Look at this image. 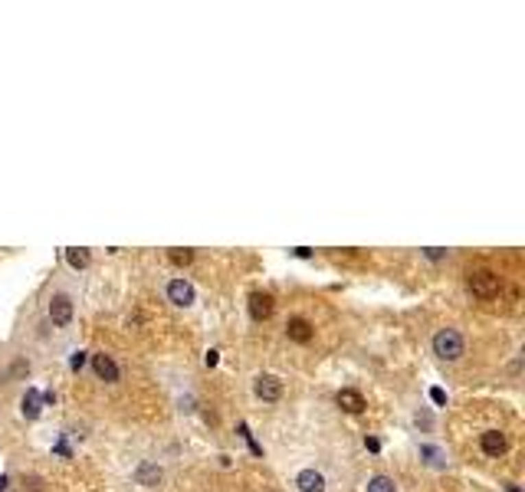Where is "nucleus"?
<instances>
[{
	"label": "nucleus",
	"instance_id": "9",
	"mask_svg": "<svg viewBox=\"0 0 525 492\" xmlns=\"http://www.w3.org/2000/svg\"><path fill=\"white\" fill-rule=\"evenodd\" d=\"M167 298L184 309V305L194 302V289H191V283H184V279H174V283H167Z\"/></svg>",
	"mask_w": 525,
	"mask_h": 492
},
{
	"label": "nucleus",
	"instance_id": "12",
	"mask_svg": "<svg viewBox=\"0 0 525 492\" xmlns=\"http://www.w3.org/2000/svg\"><path fill=\"white\" fill-rule=\"evenodd\" d=\"M66 263H69L73 269H86V266H89V250L69 246V250H66Z\"/></svg>",
	"mask_w": 525,
	"mask_h": 492
},
{
	"label": "nucleus",
	"instance_id": "4",
	"mask_svg": "<svg viewBox=\"0 0 525 492\" xmlns=\"http://www.w3.org/2000/svg\"><path fill=\"white\" fill-rule=\"evenodd\" d=\"M285 335H289V342L296 344H309L315 338V328L309 318H302V315H292L289 322H285Z\"/></svg>",
	"mask_w": 525,
	"mask_h": 492
},
{
	"label": "nucleus",
	"instance_id": "13",
	"mask_svg": "<svg viewBox=\"0 0 525 492\" xmlns=\"http://www.w3.org/2000/svg\"><path fill=\"white\" fill-rule=\"evenodd\" d=\"M138 482H141V486H158V482H161V469L151 466V462H145V466L138 469Z\"/></svg>",
	"mask_w": 525,
	"mask_h": 492
},
{
	"label": "nucleus",
	"instance_id": "10",
	"mask_svg": "<svg viewBox=\"0 0 525 492\" xmlns=\"http://www.w3.org/2000/svg\"><path fill=\"white\" fill-rule=\"evenodd\" d=\"M296 486H299V492H325V476L318 469H302L296 476Z\"/></svg>",
	"mask_w": 525,
	"mask_h": 492
},
{
	"label": "nucleus",
	"instance_id": "5",
	"mask_svg": "<svg viewBox=\"0 0 525 492\" xmlns=\"http://www.w3.org/2000/svg\"><path fill=\"white\" fill-rule=\"evenodd\" d=\"M49 318H53V325H69L73 322V298L53 296V302H49Z\"/></svg>",
	"mask_w": 525,
	"mask_h": 492
},
{
	"label": "nucleus",
	"instance_id": "14",
	"mask_svg": "<svg viewBox=\"0 0 525 492\" xmlns=\"http://www.w3.org/2000/svg\"><path fill=\"white\" fill-rule=\"evenodd\" d=\"M368 492H397V486H394L390 476H371L368 479Z\"/></svg>",
	"mask_w": 525,
	"mask_h": 492
},
{
	"label": "nucleus",
	"instance_id": "3",
	"mask_svg": "<svg viewBox=\"0 0 525 492\" xmlns=\"http://www.w3.org/2000/svg\"><path fill=\"white\" fill-rule=\"evenodd\" d=\"M253 390H256V397H259V401L276 403L279 397H283V381H279V377H272V374H259V377H256V384H253Z\"/></svg>",
	"mask_w": 525,
	"mask_h": 492
},
{
	"label": "nucleus",
	"instance_id": "15",
	"mask_svg": "<svg viewBox=\"0 0 525 492\" xmlns=\"http://www.w3.org/2000/svg\"><path fill=\"white\" fill-rule=\"evenodd\" d=\"M167 259H171L174 266H187V263L194 259V253H191V250H171V253H167Z\"/></svg>",
	"mask_w": 525,
	"mask_h": 492
},
{
	"label": "nucleus",
	"instance_id": "7",
	"mask_svg": "<svg viewBox=\"0 0 525 492\" xmlns=\"http://www.w3.org/2000/svg\"><path fill=\"white\" fill-rule=\"evenodd\" d=\"M92 371L99 374L102 381H108V384H115L119 381V364L108 358L105 351H99V355H92Z\"/></svg>",
	"mask_w": 525,
	"mask_h": 492
},
{
	"label": "nucleus",
	"instance_id": "2",
	"mask_svg": "<svg viewBox=\"0 0 525 492\" xmlns=\"http://www.w3.org/2000/svg\"><path fill=\"white\" fill-rule=\"evenodd\" d=\"M466 283L473 289V296H480V298H495L499 296V285H502L493 269H473Z\"/></svg>",
	"mask_w": 525,
	"mask_h": 492
},
{
	"label": "nucleus",
	"instance_id": "8",
	"mask_svg": "<svg viewBox=\"0 0 525 492\" xmlns=\"http://www.w3.org/2000/svg\"><path fill=\"white\" fill-rule=\"evenodd\" d=\"M480 447H482V453H486V456H502V453H506V447H509V440H506V433L486 430L480 436Z\"/></svg>",
	"mask_w": 525,
	"mask_h": 492
},
{
	"label": "nucleus",
	"instance_id": "16",
	"mask_svg": "<svg viewBox=\"0 0 525 492\" xmlns=\"http://www.w3.org/2000/svg\"><path fill=\"white\" fill-rule=\"evenodd\" d=\"M23 414H27V417H36V414H40V407H36V394H30V397L23 401Z\"/></svg>",
	"mask_w": 525,
	"mask_h": 492
},
{
	"label": "nucleus",
	"instance_id": "11",
	"mask_svg": "<svg viewBox=\"0 0 525 492\" xmlns=\"http://www.w3.org/2000/svg\"><path fill=\"white\" fill-rule=\"evenodd\" d=\"M335 403H338L342 410H348V414H361V410H364V397H361L355 388L338 390V394H335Z\"/></svg>",
	"mask_w": 525,
	"mask_h": 492
},
{
	"label": "nucleus",
	"instance_id": "6",
	"mask_svg": "<svg viewBox=\"0 0 525 492\" xmlns=\"http://www.w3.org/2000/svg\"><path fill=\"white\" fill-rule=\"evenodd\" d=\"M276 309V302H272L270 292H253L250 296V315H253V322H266Z\"/></svg>",
	"mask_w": 525,
	"mask_h": 492
},
{
	"label": "nucleus",
	"instance_id": "1",
	"mask_svg": "<svg viewBox=\"0 0 525 492\" xmlns=\"http://www.w3.org/2000/svg\"><path fill=\"white\" fill-rule=\"evenodd\" d=\"M466 351V342L463 335L456 331V328H440L434 335V355L443 361H460Z\"/></svg>",
	"mask_w": 525,
	"mask_h": 492
},
{
	"label": "nucleus",
	"instance_id": "17",
	"mask_svg": "<svg viewBox=\"0 0 525 492\" xmlns=\"http://www.w3.org/2000/svg\"><path fill=\"white\" fill-rule=\"evenodd\" d=\"M427 256H430V259H440V256H443V250H436V246H430V250H427Z\"/></svg>",
	"mask_w": 525,
	"mask_h": 492
}]
</instances>
